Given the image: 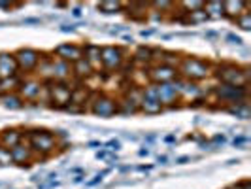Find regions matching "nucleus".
Wrapping results in <instances>:
<instances>
[{"mask_svg":"<svg viewBox=\"0 0 251 189\" xmlns=\"http://www.w3.org/2000/svg\"><path fill=\"white\" fill-rule=\"evenodd\" d=\"M206 21H208V17H206L204 8L185 13V25H201V23H206Z\"/></svg>","mask_w":251,"mask_h":189,"instance_id":"28","label":"nucleus"},{"mask_svg":"<svg viewBox=\"0 0 251 189\" xmlns=\"http://www.w3.org/2000/svg\"><path fill=\"white\" fill-rule=\"evenodd\" d=\"M164 140H166V142H174V140H176V138H174V136L170 135V136H166V138H164Z\"/></svg>","mask_w":251,"mask_h":189,"instance_id":"48","label":"nucleus"},{"mask_svg":"<svg viewBox=\"0 0 251 189\" xmlns=\"http://www.w3.org/2000/svg\"><path fill=\"white\" fill-rule=\"evenodd\" d=\"M123 40H125L126 44H130V42H132V36H123Z\"/></svg>","mask_w":251,"mask_h":189,"instance_id":"47","label":"nucleus"},{"mask_svg":"<svg viewBox=\"0 0 251 189\" xmlns=\"http://www.w3.org/2000/svg\"><path fill=\"white\" fill-rule=\"evenodd\" d=\"M204 12L208 19H223V2L219 0L204 2Z\"/></svg>","mask_w":251,"mask_h":189,"instance_id":"26","label":"nucleus"},{"mask_svg":"<svg viewBox=\"0 0 251 189\" xmlns=\"http://www.w3.org/2000/svg\"><path fill=\"white\" fill-rule=\"evenodd\" d=\"M25 142L30 146V150L34 151V155L42 157L44 161L51 157L59 148L57 136L48 129H28L25 133Z\"/></svg>","mask_w":251,"mask_h":189,"instance_id":"2","label":"nucleus"},{"mask_svg":"<svg viewBox=\"0 0 251 189\" xmlns=\"http://www.w3.org/2000/svg\"><path fill=\"white\" fill-rule=\"evenodd\" d=\"M17 74V63L13 59V53L0 51V78H10Z\"/></svg>","mask_w":251,"mask_h":189,"instance_id":"18","label":"nucleus"},{"mask_svg":"<svg viewBox=\"0 0 251 189\" xmlns=\"http://www.w3.org/2000/svg\"><path fill=\"white\" fill-rule=\"evenodd\" d=\"M225 38H226V42H228V44H236V46H242V38L236 36V34H232V32H228Z\"/></svg>","mask_w":251,"mask_h":189,"instance_id":"35","label":"nucleus"},{"mask_svg":"<svg viewBox=\"0 0 251 189\" xmlns=\"http://www.w3.org/2000/svg\"><path fill=\"white\" fill-rule=\"evenodd\" d=\"M126 50L123 46H102L100 50V68L104 72H117L125 63Z\"/></svg>","mask_w":251,"mask_h":189,"instance_id":"8","label":"nucleus"},{"mask_svg":"<svg viewBox=\"0 0 251 189\" xmlns=\"http://www.w3.org/2000/svg\"><path fill=\"white\" fill-rule=\"evenodd\" d=\"M87 112H91L97 117H113L117 115V99L108 95V93H93L89 99V108Z\"/></svg>","mask_w":251,"mask_h":189,"instance_id":"6","label":"nucleus"},{"mask_svg":"<svg viewBox=\"0 0 251 189\" xmlns=\"http://www.w3.org/2000/svg\"><path fill=\"white\" fill-rule=\"evenodd\" d=\"M138 108H140V113H146V115H159V113L164 112V106L161 102L153 101V99H144V97L140 101Z\"/></svg>","mask_w":251,"mask_h":189,"instance_id":"23","label":"nucleus"},{"mask_svg":"<svg viewBox=\"0 0 251 189\" xmlns=\"http://www.w3.org/2000/svg\"><path fill=\"white\" fill-rule=\"evenodd\" d=\"M19 6H21V4H13V2H2V0H0V8H2V10H13V8H19Z\"/></svg>","mask_w":251,"mask_h":189,"instance_id":"36","label":"nucleus"},{"mask_svg":"<svg viewBox=\"0 0 251 189\" xmlns=\"http://www.w3.org/2000/svg\"><path fill=\"white\" fill-rule=\"evenodd\" d=\"M223 110H225V112H228L230 115H234V117H238V119H250V117H251L250 101L230 104V106H225Z\"/></svg>","mask_w":251,"mask_h":189,"instance_id":"22","label":"nucleus"},{"mask_svg":"<svg viewBox=\"0 0 251 189\" xmlns=\"http://www.w3.org/2000/svg\"><path fill=\"white\" fill-rule=\"evenodd\" d=\"M214 70V63L206 61V59H199L193 55H181V61L177 64V74L183 80L201 83L204 80H208Z\"/></svg>","mask_w":251,"mask_h":189,"instance_id":"3","label":"nucleus"},{"mask_svg":"<svg viewBox=\"0 0 251 189\" xmlns=\"http://www.w3.org/2000/svg\"><path fill=\"white\" fill-rule=\"evenodd\" d=\"M61 30H63V32H72V30H74V27L63 25V27H61Z\"/></svg>","mask_w":251,"mask_h":189,"instance_id":"43","label":"nucleus"},{"mask_svg":"<svg viewBox=\"0 0 251 189\" xmlns=\"http://www.w3.org/2000/svg\"><path fill=\"white\" fill-rule=\"evenodd\" d=\"M25 133L26 131L21 129V127H10V129L0 131V146L12 150V148H15L17 144H21L25 140Z\"/></svg>","mask_w":251,"mask_h":189,"instance_id":"13","label":"nucleus"},{"mask_svg":"<svg viewBox=\"0 0 251 189\" xmlns=\"http://www.w3.org/2000/svg\"><path fill=\"white\" fill-rule=\"evenodd\" d=\"M153 32H155L153 28H150V30H142V36H144V38H148V36H151Z\"/></svg>","mask_w":251,"mask_h":189,"instance_id":"42","label":"nucleus"},{"mask_svg":"<svg viewBox=\"0 0 251 189\" xmlns=\"http://www.w3.org/2000/svg\"><path fill=\"white\" fill-rule=\"evenodd\" d=\"M104 150L106 151H119L121 150V142H119V140H110V142L104 146Z\"/></svg>","mask_w":251,"mask_h":189,"instance_id":"32","label":"nucleus"},{"mask_svg":"<svg viewBox=\"0 0 251 189\" xmlns=\"http://www.w3.org/2000/svg\"><path fill=\"white\" fill-rule=\"evenodd\" d=\"M228 189H251V180H242V182H236L234 186H230Z\"/></svg>","mask_w":251,"mask_h":189,"instance_id":"33","label":"nucleus"},{"mask_svg":"<svg viewBox=\"0 0 251 189\" xmlns=\"http://www.w3.org/2000/svg\"><path fill=\"white\" fill-rule=\"evenodd\" d=\"M215 102H221V108L236 104V102L250 101V89L248 87H236V85H225V83H215L214 87L208 91Z\"/></svg>","mask_w":251,"mask_h":189,"instance_id":"4","label":"nucleus"},{"mask_svg":"<svg viewBox=\"0 0 251 189\" xmlns=\"http://www.w3.org/2000/svg\"><path fill=\"white\" fill-rule=\"evenodd\" d=\"M42 91H44V83H42L38 78H34V76H28V78H23L17 95H19V97L23 99V102L26 104V102H38Z\"/></svg>","mask_w":251,"mask_h":189,"instance_id":"12","label":"nucleus"},{"mask_svg":"<svg viewBox=\"0 0 251 189\" xmlns=\"http://www.w3.org/2000/svg\"><path fill=\"white\" fill-rule=\"evenodd\" d=\"M179 74L177 68L166 66V64H151L146 68V80L148 83H172L176 81Z\"/></svg>","mask_w":251,"mask_h":189,"instance_id":"9","label":"nucleus"},{"mask_svg":"<svg viewBox=\"0 0 251 189\" xmlns=\"http://www.w3.org/2000/svg\"><path fill=\"white\" fill-rule=\"evenodd\" d=\"M174 87H176L177 95H179V102L181 101H187V102L202 101V97L208 95V91H204V87H201L199 83L189 81V80H183V78H177L176 81H174Z\"/></svg>","mask_w":251,"mask_h":189,"instance_id":"10","label":"nucleus"},{"mask_svg":"<svg viewBox=\"0 0 251 189\" xmlns=\"http://www.w3.org/2000/svg\"><path fill=\"white\" fill-rule=\"evenodd\" d=\"M189 161H191V157H179V159H176L177 164H185V163H189Z\"/></svg>","mask_w":251,"mask_h":189,"instance_id":"39","label":"nucleus"},{"mask_svg":"<svg viewBox=\"0 0 251 189\" xmlns=\"http://www.w3.org/2000/svg\"><path fill=\"white\" fill-rule=\"evenodd\" d=\"M95 74H97V70H95L85 59H79V61H75V63L72 64V78H74L75 81H79V83H83L85 80L93 78Z\"/></svg>","mask_w":251,"mask_h":189,"instance_id":"16","label":"nucleus"},{"mask_svg":"<svg viewBox=\"0 0 251 189\" xmlns=\"http://www.w3.org/2000/svg\"><path fill=\"white\" fill-rule=\"evenodd\" d=\"M51 70H53V81H70L72 80V64L61 61L51 55Z\"/></svg>","mask_w":251,"mask_h":189,"instance_id":"15","label":"nucleus"},{"mask_svg":"<svg viewBox=\"0 0 251 189\" xmlns=\"http://www.w3.org/2000/svg\"><path fill=\"white\" fill-rule=\"evenodd\" d=\"M79 182H83V176H81V174H77V176L74 178V184H79Z\"/></svg>","mask_w":251,"mask_h":189,"instance_id":"44","label":"nucleus"},{"mask_svg":"<svg viewBox=\"0 0 251 189\" xmlns=\"http://www.w3.org/2000/svg\"><path fill=\"white\" fill-rule=\"evenodd\" d=\"M136 113H140L136 102H132L125 95L121 99H117V115H136Z\"/></svg>","mask_w":251,"mask_h":189,"instance_id":"24","label":"nucleus"},{"mask_svg":"<svg viewBox=\"0 0 251 189\" xmlns=\"http://www.w3.org/2000/svg\"><path fill=\"white\" fill-rule=\"evenodd\" d=\"M2 104H4V108H8V110H23L26 104L23 102V99L17 95V93H12V95H6V97H2L0 99Z\"/></svg>","mask_w":251,"mask_h":189,"instance_id":"27","label":"nucleus"},{"mask_svg":"<svg viewBox=\"0 0 251 189\" xmlns=\"http://www.w3.org/2000/svg\"><path fill=\"white\" fill-rule=\"evenodd\" d=\"M72 15H74V17H81V8H79V6H75L74 10H72Z\"/></svg>","mask_w":251,"mask_h":189,"instance_id":"40","label":"nucleus"},{"mask_svg":"<svg viewBox=\"0 0 251 189\" xmlns=\"http://www.w3.org/2000/svg\"><path fill=\"white\" fill-rule=\"evenodd\" d=\"M236 27H240L242 30H251V12L250 10H246V12L240 15L238 19H234L232 21Z\"/></svg>","mask_w":251,"mask_h":189,"instance_id":"30","label":"nucleus"},{"mask_svg":"<svg viewBox=\"0 0 251 189\" xmlns=\"http://www.w3.org/2000/svg\"><path fill=\"white\" fill-rule=\"evenodd\" d=\"M250 10V4L248 2H223V17H226L228 21H234L238 19L242 13Z\"/></svg>","mask_w":251,"mask_h":189,"instance_id":"19","label":"nucleus"},{"mask_svg":"<svg viewBox=\"0 0 251 189\" xmlns=\"http://www.w3.org/2000/svg\"><path fill=\"white\" fill-rule=\"evenodd\" d=\"M97 8L100 10L102 13H121L123 12V8H125V4L123 2H100V4H97Z\"/></svg>","mask_w":251,"mask_h":189,"instance_id":"29","label":"nucleus"},{"mask_svg":"<svg viewBox=\"0 0 251 189\" xmlns=\"http://www.w3.org/2000/svg\"><path fill=\"white\" fill-rule=\"evenodd\" d=\"M12 159H13V164H19V166H28V164L34 161V151L30 150V146L26 144L25 140L21 142V144H17L15 148H12Z\"/></svg>","mask_w":251,"mask_h":189,"instance_id":"14","label":"nucleus"},{"mask_svg":"<svg viewBox=\"0 0 251 189\" xmlns=\"http://www.w3.org/2000/svg\"><path fill=\"white\" fill-rule=\"evenodd\" d=\"M40 19H25V25H40Z\"/></svg>","mask_w":251,"mask_h":189,"instance_id":"38","label":"nucleus"},{"mask_svg":"<svg viewBox=\"0 0 251 189\" xmlns=\"http://www.w3.org/2000/svg\"><path fill=\"white\" fill-rule=\"evenodd\" d=\"M102 178H104V176H102V174H97V176L93 178V180H89V182H87V186H89V188H93V186H97V184H100V182H102Z\"/></svg>","mask_w":251,"mask_h":189,"instance_id":"37","label":"nucleus"},{"mask_svg":"<svg viewBox=\"0 0 251 189\" xmlns=\"http://www.w3.org/2000/svg\"><path fill=\"white\" fill-rule=\"evenodd\" d=\"M10 164H13L12 151L0 146V166H10Z\"/></svg>","mask_w":251,"mask_h":189,"instance_id":"31","label":"nucleus"},{"mask_svg":"<svg viewBox=\"0 0 251 189\" xmlns=\"http://www.w3.org/2000/svg\"><path fill=\"white\" fill-rule=\"evenodd\" d=\"M53 57L66 61V63L74 64L75 61L83 59V44H74V42H66V44H59L55 50L51 51Z\"/></svg>","mask_w":251,"mask_h":189,"instance_id":"11","label":"nucleus"},{"mask_svg":"<svg viewBox=\"0 0 251 189\" xmlns=\"http://www.w3.org/2000/svg\"><path fill=\"white\" fill-rule=\"evenodd\" d=\"M46 85H48V93H50V104L48 106L55 108V110H64L70 104L74 85L70 81H51Z\"/></svg>","mask_w":251,"mask_h":189,"instance_id":"7","label":"nucleus"},{"mask_svg":"<svg viewBox=\"0 0 251 189\" xmlns=\"http://www.w3.org/2000/svg\"><path fill=\"white\" fill-rule=\"evenodd\" d=\"M226 189H228V188H226Z\"/></svg>","mask_w":251,"mask_h":189,"instance_id":"49","label":"nucleus"},{"mask_svg":"<svg viewBox=\"0 0 251 189\" xmlns=\"http://www.w3.org/2000/svg\"><path fill=\"white\" fill-rule=\"evenodd\" d=\"M232 144H234L236 148H242V150H244V146L248 144V136H244V135H242V136H236V138L232 140Z\"/></svg>","mask_w":251,"mask_h":189,"instance_id":"34","label":"nucleus"},{"mask_svg":"<svg viewBox=\"0 0 251 189\" xmlns=\"http://www.w3.org/2000/svg\"><path fill=\"white\" fill-rule=\"evenodd\" d=\"M89 146L91 148H97V146H100V142H89Z\"/></svg>","mask_w":251,"mask_h":189,"instance_id":"46","label":"nucleus"},{"mask_svg":"<svg viewBox=\"0 0 251 189\" xmlns=\"http://www.w3.org/2000/svg\"><path fill=\"white\" fill-rule=\"evenodd\" d=\"M138 155H142V157H144V155H150V150H140Z\"/></svg>","mask_w":251,"mask_h":189,"instance_id":"45","label":"nucleus"},{"mask_svg":"<svg viewBox=\"0 0 251 189\" xmlns=\"http://www.w3.org/2000/svg\"><path fill=\"white\" fill-rule=\"evenodd\" d=\"M225 135H217V136H214V142H221V144H223V142H225Z\"/></svg>","mask_w":251,"mask_h":189,"instance_id":"41","label":"nucleus"},{"mask_svg":"<svg viewBox=\"0 0 251 189\" xmlns=\"http://www.w3.org/2000/svg\"><path fill=\"white\" fill-rule=\"evenodd\" d=\"M13 59L17 63V74L21 78H28L34 74L36 66L42 61V51L34 48H19L17 51H13Z\"/></svg>","mask_w":251,"mask_h":189,"instance_id":"5","label":"nucleus"},{"mask_svg":"<svg viewBox=\"0 0 251 189\" xmlns=\"http://www.w3.org/2000/svg\"><path fill=\"white\" fill-rule=\"evenodd\" d=\"M148 8H150V4L132 2V4H125L123 12H125L130 19H134V21H144V19L148 17Z\"/></svg>","mask_w":251,"mask_h":189,"instance_id":"21","label":"nucleus"},{"mask_svg":"<svg viewBox=\"0 0 251 189\" xmlns=\"http://www.w3.org/2000/svg\"><path fill=\"white\" fill-rule=\"evenodd\" d=\"M153 51H155V48H151V46H138L134 51V61L148 68L153 64Z\"/></svg>","mask_w":251,"mask_h":189,"instance_id":"25","label":"nucleus"},{"mask_svg":"<svg viewBox=\"0 0 251 189\" xmlns=\"http://www.w3.org/2000/svg\"><path fill=\"white\" fill-rule=\"evenodd\" d=\"M100 50H102V46H99V44H93V42L83 44V59H85L97 72H100Z\"/></svg>","mask_w":251,"mask_h":189,"instance_id":"17","label":"nucleus"},{"mask_svg":"<svg viewBox=\"0 0 251 189\" xmlns=\"http://www.w3.org/2000/svg\"><path fill=\"white\" fill-rule=\"evenodd\" d=\"M21 81H23V78L19 74L10 76V78H0V99L6 97V95L17 93L21 87Z\"/></svg>","mask_w":251,"mask_h":189,"instance_id":"20","label":"nucleus"},{"mask_svg":"<svg viewBox=\"0 0 251 189\" xmlns=\"http://www.w3.org/2000/svg\"><path fill=\"white\" fill-rule=\"evenodd\" d=\"M212 76L217 83L250 87V66H240L236 63H214Z\"/></svg>","mask_w":251,"mask_h":189,"instance_id":"1","label":"nucleus"}]
</instances>
